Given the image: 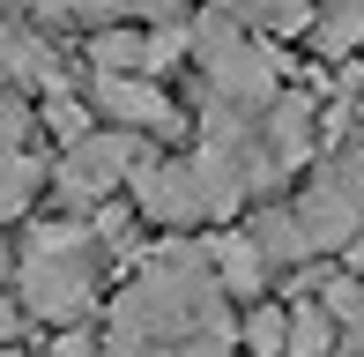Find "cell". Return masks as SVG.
Instances as JSON below:
<instances>
[{
  "label": "cell",
  "mask_w": 364,
  "mask_h": 357,
  "mask_svg": "<svg viewBox=\"0 0 364 357\" xmlns=\"http://www.w3.org/2000/svg\"><path fill=\"white\" fill-rule=\"evenodd\" d=\"M312 149V105H275V164H297Z\"/></svg>",
  "instance_id": "cell-9"
},
{
  "label": "cell",
  "mask_w": 364,
  "mask_h": 357,
  "mask_svg": "<svg viewBox=\"0 0 364 357\" xmlns=\"http://www.w3.org/2000/svg\"><path fill=\"white\" fill-rule=\"evenodd\" d=\"M230 8H238L245 23H260V30H305L312 23L305 0H230Z\"/></svg>",
  "instance_id": "cell-10"
},
{
  "label": "cell",
  "mask_w": 364,
  "mask_h": 357,
  "mask_svg": "<svg viewBox=\"0 0 364 357\" xmlns=\"http://www.w3.org/2000/svg\"><path fill=\"white\" fill-rule=\"evenodd\" d=\"M342 320L327 313V298H290V357H335Z\"/></svg>",
  "instance_id": "cell-6"
},
{
  "label": "cell",
  "mask_w": 364,
  "mask_h": 357,
  "mask_svg": "<svg viewBox=\"0 0 364 357\" xmlns=\"http://www.w3.org/2000/svg\"><path fill=\"white\" fill-rule=\"evenodd\" d=\"M45 357H105V350H97L90 328H53V350H45Z\"/></svg>",
  "instance_id": "cell-12"
},
{
  "label": "cell",
  "mask_w": 364,
  "mask_h": 357,
  "mask_svg": "<svg viewBox=\"0 0 364 357\" xmlns=\"http://www.w3.org/2000/svg\"><path fill=\"white\" fill-rule=\"evenodd\" d=\"M90 60H97V75H141L149 68V38L141 30H97Z\"/></svg>",
  "instance_id": "cell-8"
},
{
  "label": "cell",
  "mask_w": 364,
  "mask_h": 357,
  "mask_svg": "<svg viewBox=\"0 0 364 357\" xmlns=\"http://www.w3.org/2000/svg\"><path fill=\"white\" fill-rule=\"evenodd\" d=\"M97 112H112L119 127H141V134H156V142H171L178 127H186L178 105L156 82H141V75H97Z\"/></svg>",
  "instance_id": "cell-4"
},
{
  "label": "cell",
  "mask_w": 364,
  "mask_h": 357,
  "mask_svg": "<svg viewBox=\"0 0 364 357\" xmlns=\"http://www.w3.org/2000/svg\"><path fill=\"white\" fill-rule=\"evenodd\" d=\"M238 350H253V357H290V298H283V305H253V313L238 320Z\"/></svg>",
  "instance_id": "cell-7"
},
{
  "label": "cell",
  "mask_w": 364,
  "mask_h": 357,
  "mask_svg": "<svg viewBox=\"0 0 364 357\" xmlns=\"http://www.w3.org/2000/svg\"><path fill=\"white\" fill-rule=\"evenodd\" d=\"M134 201H141L149 223H164V231L208 223V193H201L193 156H141V171H134Z\"/></svg>",
  "instance_id": "cell-3"
},
{
  "label": "cell",
  "mask_w": 364,
  "mask_h": 357,
  "mask_svg": "<svg viewBox=\"0 0 364 357\" xmlns=\"http://www.w3.org/2000/svg\"><path fill=\"white\" fill-rule=\"evenodd\" d=\"M127 171H141V156H134V142H127V127H119V134H82L75 149H60L53 186H60V201L97 208V201H105V193L119 186Z\"/></svg>",
  "instance_id": "cell-2"
},
{
  "label": "cell",
  "mask_w": 364,
  "mask_h": 357,
  "mask_svg": "<svg viewBox=\"0 0 364 357\" xmlns=\"http://www.w3.org/2000/svg\"><path fill=\"white\" fill-rule=\"evenodd\" d=\"M208 261H216V275H223V290L230 298H253L260 283H268V253H260V238H245V231H230V238H208Z\"/></svg>",
  "instance_id": "cell-5"
},
{
  "label": "cell",
  "mask_w": 364,
  "mask_h": 357,
  "mask_svg": "<svg viewBox=\"0 0 364 357\" xmlns=\"http://www.w3.org/2000/svg\"><path fill=\"white\" fill-rule=\"evenodd\" d=\"M30 193H38V156L15 142V164H8V208H15V216L30 208Z\"/></svg>",
  "instance_id": "cell-11"
},
{
  "label": "cell",
  "mask_w": 364,
  "mask_h": 357,
  "mask_svg": "<svg viewBox=\"0 0 364 357\" xmlns=\"http://www.w3.org/2000/svg\"><path fill=\"white\" fill-rule=\"evenodd\" d=\"M193 60H201V75L216 82L238 112L253 105H275V68L260 60L253 38H238V23L230 15H208V23H193Z\"/></svg>",
  "instance_id": "cell-1"
}]
</instances>
